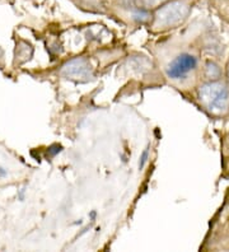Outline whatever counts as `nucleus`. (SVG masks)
<instances>
[{
  "label": "nucleus",
  "instance_id": "423d86ee",
  "mask_svg": "<svg viewBox=\"0 0 229 252\" xmlns=\"http://www.w3.org/2000/svg\"><path fill=\"white\" fill-rule=\"evenodd\" d=\"M205 74L211 82H214V80H219L220 75H222V70L215 63L208 62L205 65Z\"/></svg>",
  "mask_w": 229,
  "mask_h": 252
},
{
  "label": "nucleus",
  "instance_id": "7ed1b4c3",
  "mask_svg": "<svg viewBox=\"0 0 229 252\" xmlns=\"http://www.w3.org/2000/svg\"><path fill=\"white\" fill-rule=\"evenodd\" d=\"M60 75L66 79L88 82L93 79V69L86 58H75L61 66Z\"/></svg>",
  "mask_w": 229,
  "mask_h": 252
},
{
  "label": "nucleus",
  "instance_id": "f257e3e1",
  "mask_svg": "<svg viewBox=\"0 0 229 252\" xmlns=\"http://www.w3.org/2000/svg\"><path fill=\"white\" fill-rule=\"evenodd\" d=\"M191 12V4L187 0H168L161 5L153 16V27L157 30H169L182 25Z\"/></svg>",
  "mask_w": 229,
  "mask_h": 252
},
{
  "label": "nucleus",
  "instance_id": "20e7f679",
  "mask_svg": "<svg viewBox=\"0 0 229 252\" xmlns=\"http://www.w3.org/2000/svg\"><path fill=\"white\" fill-rule=\"evenodd\" d=\"M197 59L191 54H181L174 58L167 66V77L171 79H181L196 68Z\"/></svg>",
  "mask_w": 229,
  "mask_h": 252
},
{
  "label": "nucleus",
  "instance_id": "f03ea898",
  "mask_svg": "<svg viewBox=\"0 0 229 252\" xmlns=\"http://www.w3.org/2000/svg\"><path fill=\"white\" fill-rule=\"evenodd\" d=\"M198 98L213 115H223L229 108V88L218 80L209 82L200 87Z\"/></svg>",
  "mask_w": 229,
  "mask_h": 252
},
{
  "label": "nucleus",
  "instance_id": "39448f33",
  "mask_svg": "<svg viewBox=\"0 0 229 252\" xmlns=\"http://www.w3.org/2000/svg\"><path fill=\"white\" fill-rule=\"evenodd\" d=\"M168 0H135V4L139 9L153 10L158 9L159 6L167 3Z\"/></svg>",
  "mask_w": 229,
  "mask_h": 252
},
{
  "label": "nucleus",
  "instance_id": "0eeeda50",
  "mask_svg": "<svg viewBox=\"0 0 229 252\" xmlns=\"http://www.w3.org/2000/svg\"><path fill=\"white\" fill-rule=\"evenodd\" d=\"M1 56H3V53H1V50H0V58H1Z\"/></svg>",
  "mask_w": 229,
  "mask_h": 252
}]
</instances>
